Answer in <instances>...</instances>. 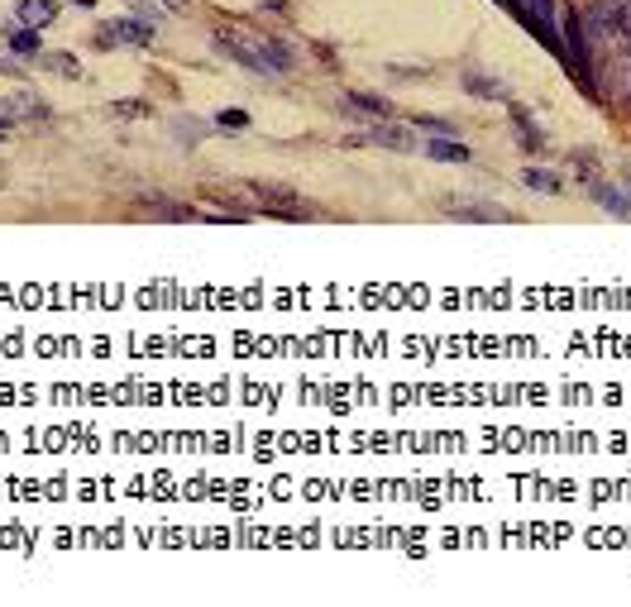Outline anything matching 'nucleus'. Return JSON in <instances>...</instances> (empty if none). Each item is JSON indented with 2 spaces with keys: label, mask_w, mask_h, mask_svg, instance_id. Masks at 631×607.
Returning a JSON list of instances; mask_svg holds the SVG:
<instances>
[{
  "label": "nucleus",
  "mask_w": 631,
  "mask_h": 607,
  "mask_svg": "<svg viewBox=\"0 0 631 607\" xmlns=\"http://www.w3.org/2000/svg\"><path fill=\"white\" fill-rule=\"evenodd\" d=\"M158 5H163V10H173V15L182 10V0H158Z\"/></svg>",
  "instance_id": "nucleus-22"
},
{
  "label": "nucleus",
  "mask_w": 631,
  "mask_h": 607,
  "mask_svg": "<svg viewBox=\"0 0 631 607\" xmlns=\"http://www.w3.org/2000/svg\"><path fill=\"white\" fill-rule=\"evenodd\" d=\"M120 44H134V48H149L153 44V24L139 20V15H125V20H110L96 29V48L101 53H110V48Z\"/></svg>",
  "instance_id": "nucleus-2"
},
{
  "label": "nucleus",
  "mask_w": 631,
  "mask_h": 607,
  "mask_svg": "<svg viewBox=\"0 0 631 607\" xmlns=\"http://www.w3.org/2000/svg\"><path fill=\"white\" fill-rule=\"evenodd\" d=\"M0 39H5V48L20 58V63H39V29H29V24L20 20H5V29H0Z\"/></svg>",
  "instance_id": "nucleus-4"
},
{
  "label": "nucleus",
  "mask_w": 631,
  "mask_h": 607,
  "mask_svg": "<svg viewBox=\"0 0 631 607\" xmlns=\"http://www.w3.org/2000/svg\"><path fill=\"white\" fill-rule=\"evenodd\" d=\"M216 44H220L225 58H235L240 67H249V72H259L263 77V63H259V53H254V44H249V34H240V29H220Z\"/></svg>",
  "instance_id": "nucleus-6"
},
{
  "label": "nucleus",
  "mask_w": 631,
  "mask_h": 607,
  "mask_svg": "<svg viewBox=\"0 0 631 607\" xmlns=\"http://www.w3.org/2000/svg\"><path fill=\"white\" fill-rule=\"evenodd\" d=\"M574 168H579V177L588 182L593 201H598L608 216L631 220V192H627V187H617V182H608V177H598V168H593V158H588V153H579V158H574Z\"/></svg>",
  "instance_id": "nucleus-1"
},
{
  "label": "nucleus",
  "mask_w": 631,
  "mask_h": 607,
  "mask_svg": "<svg viewBox=\"0 0 631 607\" xmlns=\"http://www.w3.org/2000/svg\"><path fill=\"white\" fill-rule=\"evenodd\" d=\"M345 110H349V115H369V120H388V115H392L388 101H383V96H369V91H349Z\"/></svg>",
  "instance_id": "nucleus-11"
},
{
  "label": "nucleus",
  "mask_w": 631,
  "mask_h": 607,
  "mask_svg": "<svg viewBox=\"0 0 631 607\" xmlns=\"http://www.w3.org/2000/svg\"><path fill=\"white\" fill-rule=\"evenodd\" d=\"M10 130H15V120H10V115L0 110V134H10Z\"/></svg>",
  "instance_id": "nucleus-21"
},
{
  "label": "nucleus",
  "mask_w": 631,
  "mask_h": 607,
  "mask_svg": "<svg viewBox=\"0 0 631 607\" xmlns=\"http://www.w3.org/2000/svg\"><path fill=\"white\" fill-rule=\"evenodd\" d=\"M445 216L450 220H479V225H502L507 206H488V201H445Z\"/></svg>",
  "instance_id": "nucleus-7"
},
{
  "label": "nucleus",
  "mask_w": 631,
  "mask_h": 607,
  "mask_svg": "<svg viewBox=\"0 0 631 607\" xmlns=\"http://www.w3.org/2000/svg\"><path fill=\"white\" fill-rule=\"evenodd\" d=\"M67 5H82V10H91V5H96V0H67Z\"/></svg>",
  "instance_id": "nucleus-23"
},
{
  "label": "nucleus",
  "mask_w": 631,
  "mask_h": 607,
  "mask_svg": "<svg viewBox=\"0 0 631 607\" xmlns=\"http://www.w3.org/2000/svg\"><path fill=\"white\" fill-rule=\"evenodd\" d=\"M464 91L469 96H483V101H512V91L507 87H498V77H483V72H464Z\"/></svg>",
  "instance_id": "nucleus-12"
},
{
  "label": "nucleus",
  "mask_w": 631,
  "mask_h": 607,
  "mask_svg": "<svg viewBox=\"0 0 631 607\" xmlns=\"http://www.w3.org/2000/svg\"><path fill=\"white\" fill-rule=\"evenodd\" d=\"M216 130H220V134H244V130H249V110L225 106V110L216 115Z\"/></svg>",
  "instance_id": "nucleus-16"
},
{
  "label": "nucleus",
  "mask_w": 631,
  "mask_h": 607,
  "mask_svg": "<svg viewBox=\"0 0 631 607\" xmlns=\"http://www.w3.org/2000/svg\"><path fill=\"white\" fill-rule=\"evenodd\" d=\"M522 182L531 187V192H545V196H560V177L555 173H541V168H526Z\"/></svg>",
  "instance_id": "nucleus-17"
},
{
  "label": "nucleus",
  "mask_w": 631,
  "mask_h": 607,
  "mask_svg": "<svg viewBox=\"0 0 631 607\" xmlns=\"http://www.w3.org/2000/svg\"><path fill=\"white\" fill-rule=\"evenodd\" d=\"M507 115H512V130L522 134V144H526V149H531V153H541V149H545V134L536 130V120H531V110H522V106H517V101H507Z\"/></svg>",
  "instance_id": "nucleus-10"
},
{
  "label": "nucleus",
  "mask_w": 631,
  "mask_h": 607,
  "mask_svg": "<svg viewBox=\"0 0 631 607\" xmlns=\"http://www.w3.org/2000/svg\"><path fill=\"white\" fill-rule=\"evenodd\" d=\"M426 153H431V158H440V163H469V158H474V153L464 149L459 139H431V144H426Z\"/></svg>",
  "instance_id": "nucleus-15"
},
{
  "label": "nucleus",
  "mask_w": 631,
  "mask_h": 607,
  "mask_svg": "<svg viewBox=\"0 0 631 607\" xmlns=\"http://www.w3.org/2000/svg\"><path fill=\"white\" fill-rule=\"evenodd\" d=\"M622 177H627V192H631V163H622Z\"/></svg>",
  "instance_id": "nucleus-24"
},
{
  "label": "nucleus",
  "mask_w": 631,
  "mask_h": 607,
  "mask_svg": "<svg viewBox=\"0 0 631 607\" xmlns=\"http://www.w3.org/2000/svg\"><path fill=\"white\" fill-rule=\"evenodd\" d=\"M58 10H63V0H15V20L29 29H48L58 20Z\"/></svg>",
  "instance_id": "nucleus-9"
},
{
  "label": "nucleus",
  "mask_w": 631,
  "mask_h": 607,
  "mask_svg": "<svg viewBox=\"0 0 631 607\" xmlns=\"http://www.w3.org/2000/svg\"><path fill=\"white\" fill-rule=\"evenodd\" d=\"M110 115H115V120H144V115H153V106L149 101H115Z\"/></svg>",
  "instance_id": "nucleus-19"
},
{
  "label": "nucleus",
  "mask_w": 631,
  "mask_h": 607,
  "mask_svg": "<svg viewBox=\"0 0 631 607\" xmlns=\"http://www.w3.org/2000/svg\"><path fill=\"white\" fill-rule=\"evenodd\" d=\"M249 44H254V53H259L263 63V77H283V72H292V48L283 44V39H268V34H249Z\"/></svg>",
  "instance_id": "nucleus-3"
},
{
  "label": "nucleus",
  "mask_w": 631,
  "mask_h": 607,
  "mask_svg": "<svg viewBox=\"0 0 631 607\" xmlns=\"http://www.w3.org/2000/svg\"><path fill=\"white\" fill-rule=\"evenodd\" d=\"M139 216L149 220H201V206H182L173 196H139Z\"/></svg>",
  "instance_id": "nucleus-5"
},
{
  "label": "nucleus",
  "mask_w": 631,
  "mask_h": 607,
  "mask_svg": "<svg viewBox=\"0 0 631 607\" xmlns=\"http://www.w3.org/2000/svg\"><path fill=\"white\" fill-rule=\"evenodd\" d=\"M39 63H44L48 72H58V77H67V82H87V67L77 63L72 53H39Z\"/></svg>",
  "instance_id": "nucleus-14"
},
{
  "label": "nucleus",
  "mask_w": 631,
  "mask_h": 607,
  "mask_svg": "<svg viewBox=\"0 0 631 607\" xmlns=\"http://www.w3.org/2000/svg\"><path fill=\"white\" fill-rule=\"evenodd\" d=\"M369 139H373V144H383V149H397V153H412V149H416L412 134L397 130V125H383V120H378V125L369 130Z\"/></svg>",
  "instance_id": "nucleus-13"
},
{
  "label": "nucleus",
  "mask_w": 631,
  "mask_h": 607,
  "mask_svg": "<svg viewBox=\"0 0 631 607\" xmlns=\"http://www.w3.org/2000/svg\"><path fill=\"white\" fill-rule=\"evenodd\" d=\"M412 125L416 130H426V134H436V139H455V125H450L445 115H416Z\"/></svg>",
  "instance_id": "nucleus-18"
},
{
  "label": "nucleus",
  "mask_w": 631,
  "mask_h": 607,
  "mask_svg": "<svg viewBox=\"0 0 631 607\" xmlns=\"http://www.w3.org/2000/svg\"><path fill=\"white\" fill-rule=\"evenodd\" d=\"M5 115H10V120H53V110L44 106V101H39V96H34V91H5Z\"/></svg>",
  "instance_id": "nucleus-8"
},
{
  "label": "nucleus",
  "mask_w": 631,
  "mask_h": 607,
  "mask_svg": "<svg viewBox=\"0 0 631 607\" xmlns=\"http://www.w3.org/2000/svg\"><path fill=\"white\" fill-rule=\"evenodd\" d=\"M130 10L139 15V20H149V24H158V10H153L149 0H130Z\"/></svg>",
  "instance_id": "nucleus-20"
}]
</instances>
